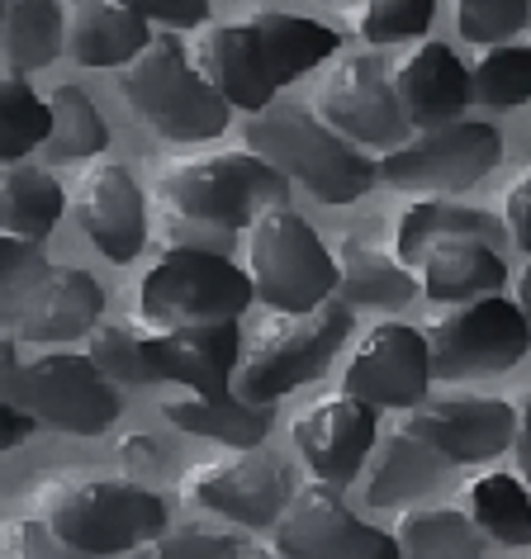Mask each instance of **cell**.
<instances>
[{"label":"cell","mask_w":531,"mask_h":559,"mask_svg":"<svg viewBox=\"0 0 531 559\" xmlns=\"http://www.w3.org/2000/svg\"><path fill=\"white\" fill-rule=\"evenodd\" d=\"M152 194L162 204V251H228L233 237L251 228L266 209L290 204V176H281L251 147H223L166 162Z\"/></svg>","instance_id":"cell-1"},{"label":"cell","mask_w":531,"mask_h":559,"mask_svg":"<svg viewBox=\"0 0 531 559\" xmlns=\"http://www.w3.org/2000/svg\"><path fill=\"white\" fill-rule=\"evenodd\" d=\"M200 72L223 91V100L247 115H261L266 105L281 100L290 81L314 72L318 62L338 58L342 34L323 20L285 15V10H257L251 20L214 24L190 48Z\"/></svg>","instance_id":"cell-2"},{"label":"cell","mask_w":531,"mask_h":559,"mask_svg":"<svg viewBox=\"0 0 531 559\" xmlns=\"http://www.w3.org/2000/svg\"><path fill=\"white\" fill-rule=\"evenodd\" d=\"M247 147L281 176L314 190L323 204H352L380 180V162L366 147H356L346 133L332 129L318 115V105L285 100V95L247 119Z\"/></svg>","instance_id":"cell-3"},{"label":"cell","mask_w":531,"mask_h":559,"mask_svg":"<svg viewBox=\"0 0 531 559\" xmlns=\"http://www.w3.org/2000/svg\"><path fill=\"white\" fill-rule=\"evenodd\" d=\"M119 91L133 115L172 143H209L228 129L233 115L223 91L200 72L194 52L172 29L152 34V44L129 67H119Z\"/></svg>","instance_id":"cell-4"},{"label":"cell","mask_w":531,"mask_h":559,"mask_svg":"<svg viewBox=\"0 0 531 559\" xmlns=\"http://www.w3.org/2000/svg\"><path fill=\"white\" fill-rule=\"evenodd\" d=\"M0 370H5V399L58 431L101 437L119 417L115 380L81 352H62L58 346V352H44V356H20V337L5 332Z\"/></svg>","instance_id":"cell-5"},{"label":"cell","mask_w":531,"mask_h":559,"mask_svg":"<svg viewBox=\"0 0 531 559\" xmlns=\"http://www.w3.org/2000/svg\"><path fill=\"white\" fill-rule=\"evenodd\" d=\"M257 299V285L228 251L166 247L138 285V323L148 332H172L190 323H228Z\"/></svg>","instance_id":"cell-6"},{"label":"cell","mask_w":531,"mask_h":559,"mask_svg":"<svg viewBox=\"0 0 531 559\" xmlns=\"http://www.w3.org/2000/svg\"><path fill=\"white\" fill-rule=\"evenodd\" d=\"M44 522L72 550L105 559L148 545L166 531V502L138 479H76L44 493Z\"/></svg>","instance_id":"cell-7"},{"label":"cell","mask_w":531,"mask_h":559,"mask_svg":"<svg viewBox=\"0 0 531 559\" xmlns=\"http://www.w3.org/2000/svg\"><path fill=\"white\" fill-rule=\"evenodd\" d=\"M247 275L275 313H314L338 295V257L290 204H275L247 228Z\"/></svg>","instance_id":"cell-8"},{"label":"cell","mask_w":531,"mask_h":559,"mask_svg":"<svg viewBox=\"0 0 531 559\" xmlns=\"http://www.w3.org/2000/svg\"><path fill=\"white\" fill-rule=\"evenodd\" d=\"M352 332V304L332 295L323 309L314 313H281L271 318L257 337L251 352L237 366V394L247 403H266L275 408V399H285L290 389L318 380L328 370V360L338 356V346Z\"/></svg>","instance_id":"cell-9"},{"label":"cell","mask_w":531,"mask_h":559,"mask_svg":"<svg viewBox=\"0 0 531 559\" xmlns=\"http://www.w3.org/2000/svg\"><path fill=\"white\" fill-rule=\"evenodd\" d=\"M427 346H432V374L446 384L465 380H488V374L512 370L517 360L531 352V328L522 309L503 295L456 304L446 318L427 323Z\"/></svg>","instance_id":"cell-10"},{"label":"cell","mask_w":531,"mask_h":559,"mask_svg":"<svg viewBox=\"0 0 531 559\" xmlns=\"http://www.w3.org/2000/svg\"><path fill=\"white\" fill-rule=\"evenodd\" d=\"M503 138L484 119H451L437 129H417L409 143L380 157V180L409 194H460L494 171Z\"/></svg>","instance_id":"cell-11"},{"label":"cell","mask_w":531,"mask_h":559,"mask_svg":"<svg viewBox=\"0 0 531 559\" xmlns=\"http://www.w3.org/2000/svg\"><path fill=\"white\" fill-rule=\"evenodd\" d=\"M318 115L366 152H394L413 138V123L389 86V67L380 52H342L318 86Z\"/></svg>","instance_id":"cell-12"},{"label":"cell","mask_w":531,"mask_h":559,"mask_svg":"<svg viewBox=\"0 0 531 559\" xmlns=\"http://www.w3.org/2000/svg\"><path fill=\"white\" fill-rule=\"evenodd\" d=\"M180 493L237 526H275L285 516L290 498H295V488H290V469L281 460L251 445V451L200 460L180 479Z\"/></svg>","instance_id":"cell-13"},{"label":"cell","mask_w":531,"mask_h":559,"mask_svg":"<svg viewBox=\"0 0 531 559\" xmlns=\"http://www.w3.org/2000/svg\"><path fill=\"white\" fill-rule=\"evenodd\" d=\"M432 374V346L427 332L409 323H380L361 337L352 366L342 374V394L366 399L375 408H417L427 403Z\"/></svg>","instance_id":"cell-14"},{"label":"cell","mask_w":531,"mask_h":559,"mask_svg":"<svg viewBox=\"0 0 531 559\" xmlns=\"http://www.w3.org/2000/svg\"><path fill=\"white\" fill-rule=\"evenodd\" d=\"M275 545L290 559H380L394 536L361 522L342 502V488L318 479L290 498L285 516L275 522Z\"/></svg>","instance_id":"cell-15"},{"label":"cell","mask_w":531,"mask_h":559,"mask_svg":"<svg viewBox=\"0 0 531 559\" xmlns=\"http://www.w3.org/2000/svg\"><path fill=\"white\" fill-rule=\"evenodd\" d=\"M101 280L81 265H48L20 299H10V337H20L24 346H67L91 337L101 328Z\"/></svg>","instance_id":"cell-16"},{"label":"cell","mask_w":531,"mask_h":559,"mask_svg":"<svg viewBox=\"0 0 531 559\" xmlns=\"http://www.w3.org/2000/svg\"><path fill=\"white\" fill-rule=\"evenodd\" d=\"M375 441H380V408L352 394L318 399L295 417V451L314 469V479L338 488L366 469Z\"/></svg>","instance_id":"cell-17"},{"label":"cell","mask_w":531,"mask_h":559,"mask_svg":"<svg viewBox=\"0 0 531 559\" xmlns=\"http://www.w3.org/2000/svg\"><path fill=\"white\" fill-rule=\"evenodd\" d=\"M517 417L522 408H512L508 399H427L409 408V427L413 437H423L432 451H441L451 465H484V460L503 455L517 437Z\"/></svg>","instance_id":"cell-18"},{"label":"cell","mask_w":531,"mask_h":559,"mask_svg":"<svg viewBox=\"0 0 531 559\" xmlns=\"http://www.w3.org/2000/svg\"><path fill=\"white\" fill-rule=\"evenodd\" d=\"M72 214L86 228L105 261L129 265L138 251L148 247V204L138 180L129 176V166L101 157L95 166L76 176L72 186Z\"/></svg>","instance_id":"cell-19"},{"label":"cell","mask_w":531,"mask_h":559,"mask_svg":"<svg viewBox=\"0 0 531 559\" xmlns=\"http://www.w3.org/2000/svg\"><path fill=\"white\" fill-rule=\"evenodd\" d=\"M148 352L162 384L200 389V394H228L233 370L243 366V337L237 318L228 323H190L172 332H148Z\"/></svg>","instance_id":"cell-20"},{"label":"cell","mask_w":531,"mask_h":559,"mask_svg":"<svg viewBox=\"0 0 531 559\" xmlns=\"http://www.w3.org/2000/svg\"><path fill=\"white\" fill-rule=\"evenodd\" d=\"M389 86H394L413 129H437V123L465 119V105L474 100L465 62L446 44H417L413 52H403L389 67Z\"/></svg>","instance_id":"cell-21"},{"label":"cell","mask_w":531,"mask_h":559,"mask_svg":"<svg viewBox=\"0 0 531 559\" xmlns=\"http://www.w3.org/2000/svg\"><path fill=\"white\" fill-rule=\"evenodd\" d=\"M152 44L129 0H67V52L81 67H129Z\"/></svg>","instance_id":"cell-22"},{"label":"cell","mask_w":531,"mask_h":559,"mask_svg":"<svg viewBox=\"0 0 531 559\" xmlns=\"http://www.w3.org/2000/svg\"><path fill=\"white\" fill-rule=\"evenodd\" d=\"M417 275H423V295L432 304H474L488 299L508 285V261L494 251V242H480V237H446V242H432L427 257L417 261Z\"/></svg>","instance_id":"cell-23"},{"label":"cell","mask_w":531,"mask_h":559,"mask_svg":"<svg viewBox=\"0 0 531 559\" xmlns=\"http://www.w3.org/2000/svg\"><path fill=\"white\" fill-rule=\"evenodd\" d=\"M332 257H338V295L352 309H403L423 295V275L413 265L356 233H342Z\"/></svg>","instance_id":"cell-24"},{"label":"cell","mask_w":531,"mask_h":559,"mask_svg":"<svg viewBox=\"0 0 531 559\" xmlns=\"http://www.w3.org/2000/svg\"><path fill=\"white\" fill-rule=\"evenodd\" d=\"M451 469V460L441 451H432L423 437H413L409 427L380 431L375 441V465H370V484H366V502L370 508H409V502L427 498L441 484V474Z\"/></svg>","instance_id":"cell-25"},{"label":"cell","mask_w":531,"mask_h":559,"mask_svg":"<svg viewBox=\"0 0 531 559\" xmlns=\"http://www.w3.org/2000/svg\"><path fill=\"white\" fill-rule=\"evenodd\" d=\"M162 413L166 423L190 431V437H204V441H219L228 451H251V445L266 441L275 413L266 403H247L237 389L228 394H200V389H186L176 399H162Z\"/></svg>","instance_id":"cell-26"},{"label":"cell","mask_w":531,"mask_h":559,"mask_svg":"<svg viewBox=\"0 0 531 559\" xmlns=\"http://www.w3.org/2000/svg\"><path fill=\"white\" fill-rule=\"evenodd\" d=\"M508 223L484 214L474 204H456L451 194H417V200L399 214L394 228V257L403 265H413L427 257L432 242H446V237H480V242H503Z\"/></svg>","instance_id":"cell-27"},{"label":"cell","mask_w":531,"mask_h":559,"mask_svg":"<svg viewBox=\"0 0 531 559\" xmlns=\"http://www.w3.org/2000/svg\"><path fill=\"white\" fill-rule=\"evenodd\" d=\"M5 72H38L67 48V0H0Z\"/></svg>","instance_id":"cell-28"},{"label":"cell","mask_w":531,"mask_h":559,"mask_svg":"<svg viewBox=\"0 0 531 559\" xmlns=\"http://www.w3.org/2000/svg\"><path fill=\"white\" fill-rule=\"evenodd\" d=\"M62 209H67V190L44 166L5 162V171H0V233L44 242L58 228Z\"/></svg>","instance_id":"cell-29"},{"label":"cell","mask_w":531,"mask_h":559,"mask_svg":"<svg viewBox=\"0 0 531 559\" xmlns=\"http://www.w3.org/2000/svg\"><path fill=\"white\" fill-rule=\"evenodd\" d=\"M403 559H484V531L465 508H403L394 522Z\"/></svg>","instance_id":"cell-30"},{"label":"cell","mask_w":531,"mask_h":559,"mask_svg":"<svg viewBox=\"0 0 531 559\" xmlns=\"http://www.w3.org/2000/svg\"><path fill=\"white\" fill-rule=\"evenodd\" d=\"M465 512L494 545L527 550L531 545V488L517 474L488 469L465 488Z\"/></svg>","instance_id":"cell-31"},{"label":"cell","mask_w":531,"mask_h":559,"mask_svg":"<svg viewBox=\"0 0 531 559\" xmlns=\"http://www.w3.org/2000/svg\"><path fill=\"white\" fill-rule=\"evenodd\" d=\"M52 105V133H48V162H81V157H101L109 147V129L101 119V109L91 105V95L81 86H58L48 95Z\"/></svg>","instance_id":"cell-32"},{"label":"cell","mask_w":531,"mask_h":559,"mask_svg":"<svg viewBox=\"0 0 531 559\" xmlns=\"http://www.w3.org/2000/svg\"><path fill=\"white\" fill-rule=\"evenodd\" d=\"M52 133V105L38 95L20 72L0 81V152L5 162H24L34 147H44Z\"/></svg>","instance_id":"cell-33"},{"label":"cell","mask_w":531,"mask_h":559,"mask_svg":"<svg viewBox=\"0 0 531 559\" xmlns=\"http://www.w3.org/2000/svg\"><path fill=\"white\" fill-rule=\"evenodd\" d=\"M470 86H474V100L494 109L531 105V44L484 48L480 62L470 67Z\"/></svg>","instance_id":"cell-34"},{"label":"cell","mask_w":531,"mask_h":559,"mask_svg":"<svg viewBox=\"0 0 531 559\" xmlns=\"http://www.w3.org/2000/svg\"><path fill=\"white\" fill-rule=\"evenodd\" d=\"M86 356L101 366L115 384H162L157 366L148 352V328H129V323H101L91 332Z\"/></svg>","instance_id":"cell-35"},{"label":"cell","mask_w":531,"mask_h":559,"mask_svg":"<svg viewBox=\"0 0 531 559\" xmlns=\"http://www.w3.org/2000/svg\"><path fill=\"white\" fill-rule=\"evenodd\" d=\"M432 15H437V0H361L356 10V34L370 48L403 44V38L427 34Z\"/></svg>","instance_id":"cell-36"},{"label":"cell","mask_w":531,"mask_h":559,"mask_svg":"<svg viewBox=\"0 0 531 559\" xmlns=\"http://www.w3.org/2000/svg\"><path fill=\"white\" fill-rule=\"evenodd\" d=\"M456 24L465 44L498 48L531 24V0H456Z\"/></svg>","instance_id":"cell-37"},{"label":"cell","mask_w":531,"mask_h":559,"mask_svg":"<svg viewBox=\"0 0 531 559\" xmlns=\"http://www.w3.org/2000/svg\"><path fill=\"white\" fill-rule=\"evenodd\" d=\"M243 540L214 526H180V531H162L148 545H138L133 559H237Z\"/></svg>","instance_id":"cell-38"},{"label":"cell","mask_w":531,"mask_h":559,"mask_svg":"<svg viewBox=\"0 0 531 559\" xmlns=\"http://www.w3.org/2000/svg\"><path fill=\"white\" fill-rule=\"evenodd\" d=\"M0 559H91V555L72 550L44 516H20V522L5 526V550H0Z\"/></svg>","instance_id":"cell-39"},{"label":"cell","mask_w":531,"mask_h":559,"mask_svg":"<svg viewBox=\"0 0 531 559\" xmlns=\"http://www.w3.org/2000/svg\"><path fill=\"white\" fill-rule=\"evenodd\" d=\"M44 271H48L44 247L30 242V237L0 233V280H5V295H10V299H20L24 289H30Z\"/></svg>","instance_id":"cell-40"},{"label":"cell","mask_w":531,"mask_h":559,"mask_svg":"<svg viewBox=\"0 0 531 559\" xmlns=\"http://www.w3.org/2000/svg\"><path fill=\"white\" fill-rule=\"evenodd\" d=\"M148 24H166V29H200L209 15V0H129Z\"/></svg>","instance_id":"cell-41"},{"label":"cell","mask_w":531,"mask_h":559,"mask_svg":"<svg viewBox=\"0 0 531 559\" xmlns=\"http://www.w3.org/2000/svg\"><path fill=\"white\" fill-rule=\"evenodd\" d=\"M503 223H508V237L517 242V251L531 261V171L522 180H512L508 194H503Z\"/></svg>","instance_id":"cell-42"},{"label":"cell","mask_w":531,"mask_h":559,"mask_svg":"<svg viewBox=\"0 0 531 559\" xmlns=\"http://www.w3.org/2000/svg\"><path fill=\"white\" fill-rule=\"evenodd\" d=\"M119 460H123V469H133V474L162 469L166 465V445L157 437H148V431H133V437L119 441Z\"/></svg>","instance_id":"cell-43"},{"label":"cell","mask_w":531,"mask_h":559,"mask_svg":"<svg viewBox=\"0 0 531 559\" xmlns=\"http://www.w3.org/2000/svg\"><path fill=\"white\" fill-rule=\"evenodd\" d=\"M34 423H38L34 413H24L20 403L0 399V441H5V445H20V441L34 431Z\"/></svg>","instance_id":"cell-44"},{"label":"cell","mask_w":531,"mask_h":559,"mask_svg":"<svg viewBox=\"0 0 531 559\" xmlns=\"http://www.w3.org/2000/svg\"><path fill=\"white\" fill-rule=\"evenodd\" d=\"M512 460H517V479L531 488V399L522 403V417H517V437H512Z\"/></svg>","instance_id":"cell-45"},{"label":"cell","mask_w":531,"mask_h":559,"mask_svg":"<svg viewBox=\"0 0 531 559\" xmlns=\"http://www.w3.org/2000/svg\"><path fill=\"white\" fill-rule=\"evenodd\" d=\"M517 309H522V318H527V328H531V261L522 265V271H517Z\"/></svg>","instance_id":"cell-46"},{"label":"cell","mask_w":531,"mask_h":559,"mask_svg":"<svg viewBox=\"0 0 531 559\" xmlns=\"http://www.w3.org/2000/svg\"><path fill=\"white\" fill-rule=\"evenodd\" d=\"M237 559H290V555L271 540V545H243V555H237Z\"/></svg>","instance_id":"cell-47"},{"label":"cell","mask_w":531,"mask_h":559,"mask_svg":"<svg viewBox=\"0 0 531 559\" xmlns=\"http://www.w3.org/2000/svg\"><path fill=\"white\" fill-rule=\"evenodd\" d=\"M380 559H403V555H399V540H394V545H389V550H385Z\"/></svg>","instance_id":"cell-48"},{"label":"cell","mask_w":531,"mask_h":559,"mask_svg":"<svg viewBox=\"0 0 531 559\" xmlns=\"http://www.w3.org/2000/svg\"><path fill=\"white\" fill-rule=\"evenodd\" d=\"M527 559H531V545H527Z\"/></svg>","instance_id":"cell-49"}]
</instances>
